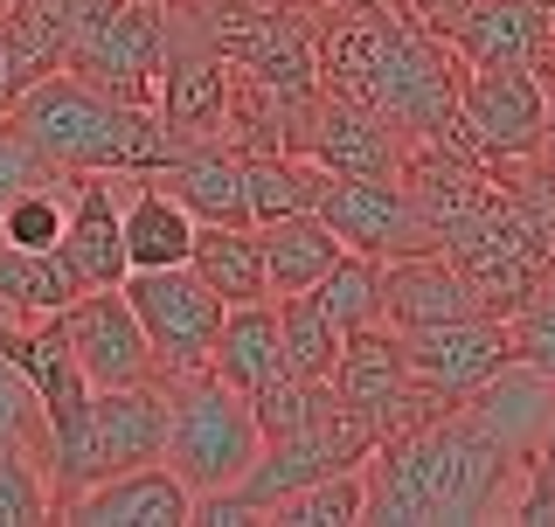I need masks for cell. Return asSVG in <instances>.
Segmentation results:
<instances>
[{
  "instance_id": "cell-1",
  "label": "cell",
  "mask_w": 555,
  "mask_h": 527,
  "mask_svg": "<svg viewBox=\"0 0 555 527\" xmlns=\"http://www.w3.org/2000/svg\"><path fill=\"white\" fill-rule=\"evenodd\" d=\"M528 451H514L473 402L382 437L361 459V527H486L507 520Z\"/></svg>"
},
{
  "instance_id": "cell-2",
  "label": "cell",
  "mask_w": 555,
  "mask_h": 527,
  "mask_svg": "<svg viewBox=\"0 0 555 527\" xmlns=\"http://www.w3.org/2000/svg\"><path fill=\"white\" fill-rule=\"evenodd\" d=\"M8 126L63 173H160L173 160V139L160 132V118L104 98L98 83L69 77V69L35 77L8 104Z\"/></svg>"
},
{
  "instance_id": "cell-3",
  "label": "cell",
  "mask_w": 555,
  "mask_h": 527,
  "mask_svg": "<svg viewBox=\"0 0 555 527\" xmlns=\"http://www.w3.org/2000/svg\"><path fill=\"white\" fill-rule=\"evenodd\" d=\"M153 382L167 389V451H160V465L195 500L236 486L243 472H250V459L264 451L250 402H243L230 382H216L208 368H188V375H153Z\"/></svg>"
},
{
  "instance_id": "cell-4",
  "label": "cell",
  "mask_w": 555,
  "mask_h": 527,
  "mask_svg": "<svg viewBox=\"0 0 555 527\" xmlns=\"http://www.w3.org/2000/svg\"><path fill=\"white\" fill-rule=\"evenodd\" d=\"M459 77H465L459 49L403 8L396 28H389V42H382V56L369 63V77H361L354 104L382 112L410 139H430V132H444L451 118H459Z\"/></svg>"
},
{
  "instance_id": "cell-5",
  "label": "cell",
  "mask_w": 555,
  "mask_h": 527,
  "mask_svg": "<svg viewBox=\"0 0 555 527\" xmlns=\"http://www.w3.org/2000/svg\"><path fill=\"white\" fill-rule=\"evenodd\" d=\"M444 257L465 271V285H473L479 312H493V320H507L520 298H528V292L555 271L542 230H534V216L507 195V181H500V202H493V208H479L465 230L444 236Z\"/></svg>"
},
{
  "instance_id": "cell-6",
  "label": "cell",
  "mask_w": 555,
  "mask_h": 527,
  "mask_svg": "<svg viewBox=\"0 0 555 527\" xmlns=\"http://www.w3.org/2000/svg\"><path fill=\"white\" fill-rule=\"evenodd\" d=\"M222 112H230V63L202 42L188 0H160V98H153V118L160 132L181 146H208L222 139Z\"/></svg>"
},
{
  "instance_id": "cell-7",
  "label": "cell",
  "mask_w": 555,
  "mask_h": 527,
  "mask_svg": "<svg viewBox=\"0 0 555 527\" xmlns=\"http://www.w3.org/2000/svg\"><path fill=\"white\" fill-rule=\"evenodd\" d=\"M126 306L139 333L153 347V375H188V368H208V347H216L222 326V298L195 278V264H160V271H126Z\"/></svg>"
},
{
  "instance_id": "cell-8",
  "label": "cell",
  "mask_w": 555,
  "mask_h": 527,
  "mask_svg": "<svg viewBox=\"0 0 555 527\" xmlns=\"http://www.w3.org/2000/svg\"><path fill=\"white\" fill-rule=\"evenodd\" d=\"M326 382H334V396L375 430V445H382V437H396V430H410V424H424L430 410H444V396H430L424 382L410 375L396 326L347 333V340H340V361H334V375H326Z\"/></svg>"
},
{
  "instance_id": "cell-9",
  "label": "cell",
  "mask_w": 555,
  "mask_h": 527,
  "mask_svg": "<svg viewBox=\"0 0 555 527\" xmlns=\"http://www.w3.org/2000/svg\"><path fill=\"white\" fill-rule=\"evenodd\" d=\"M312 216H320L347 250L382 257V264H389V257H416V250H444L438 230L410 208L403 181H382V173H326Z\"/></svg>"
},
{
  "instance_id": "cell-10",
  "label": "cell",
  "mask_w": 555,
  "mask_h": 527,
  "mask_svg": "<svg viewBox=\"0 0 555 527\" xmlns=\"http://www.w3.org/2000/svg\"><path fill=\"white\" fill-rule=\"evenodd\" d=\"M459 118H465V132L486 146V160L514 167V160H534V153H542L548 91H542L534 69L486 63V69H465L459 77Z\"/></svg>"
},
{
  "instance_id": "cell-11",
  "label": "cell",
  "mask_w": 555,
  "mask_h": 527,
  "mask_svg": "<svg viewBox=\"0 0 555 527\" xmlns=\"http://www.w3.org/2000/svg\"><path fill=\"white\" fill-rule=\"evenodd\" d=\"M396 340H403V361H410V375L424 382L430 396H444V402L473 396L479 382H493L500 368L514 361L507 320H493V312H465V320L410 326V333H396Z\"/></svg>"
},
{
  "instance_id": "cell-12",
  "label": "cell",
  "mask_w": 555,
  "mask_h": 527,
  "mask_svg": "<svg viewBox=\"0 0 555 527\" xmlns=\"http://www.w3.org/2000/svg\"><path fill=\"white\" fill-rule=\"evenodd\" d=\"M63 340L77 355L83 382L91 389H126V382H153V347L139 333L132 306L118 285H98V292H77L63 306Z\"/></svg>"
},
{
  "instance_id": "cell-13",
  "label": "cell",
  "mask_w": 555,
  "mask_h": 527,
  "mask_svg": "<svg viewBox=\"0 0 555 527\" xmlns=\"http://www.w3.org/2000/svg\"><path fill=\"white\" fill-rule=\"evenodd\" d=\"M410 146H416L410 132H396L382 112H369V104H354L340 91L312 98V118H306V139H299V153L312 167H326V173H382V181L403 173Z\"/></svg>"
},
{
  "instance_id": "cell-14",
  "label": "cell",
  "mask_w": 555,
  "mask_h": 527,
  "mask_svg": "<svg viewBox=\"0 0 555 527\" xmlns=\"http://www.w3.org/2000/svg\"><path fill=\"white\" fill-rule=\"evenodd\" d=\"M167 451V389L160 382H126V389H91V451L83 472L112 479V472L153 465Z\"/></svg>"
},
{
  "instance_id": "cell-15",
  "label": "cell",
  "mask_w": 555,
  "mask_h": 527,
  "mask_svg": "<svg viewBox=\"0 0 555 527\" xmlns=\"http://www.w3.org/2000/svg\"><path fill=\"white\" fill-rule=\"evenodd\" d=\"M118 202H126V173H77V202L56 236V257L69 264L83 292L126 285V230H118Z\"/></svg>"
},
{
  "instance_id": "cell-16",
  "label": "cell",
  "mask_w": 555,
  "mask_h": 527,
  "mask_svg": "<svg viewBox=\"0 0 555 527\" xmlns=\"http://www.w3.org/2000/svg\"><path fill=\"white\" fill-rule=\"evenodd\" d=\"M188 506H195V493L153 459V465H132V472L83 486L63 506V520L69 527H188Z\"/></svg>"
},
{
  "instance_id": "cell-17",
  "label": "cell",
  "mask_w": 555,
  "mask_h": 527,
  "mask_svg": "<svg viewBox=\"0 0 555 527\" xmlns=\"http://www.w3.org/2000/svg\"><path fill=\"white\" fill-rule=\"evenodd\" d=\"M548 28H555V8H542V0H473L444 28V42L459 49L465 69H486V63L534 69L548 49Z\"/></svg>"
},
{
  "instance_id": "cell-18",
  "label": "cell",
  "mask_w": 555,
  "mask_h": 527,
  "mask_svg": "<svg viewBox=\"0 0 555 527\" xmlns=\"http://www.w3.org/2000/svg\"><path fill=\"white\" fill-rule=\"evenodd\" d=\"M479 312L465 271L444 250H416V257H389L382 264V326L410 333V326H438V320H465Z\"/></svg>"
},
{
  "instance_id": "cell-19",
  "label": "cell",
  "mask_w": 555,
  "mask_h": 527,
  "mask_svg": "<svg viewBox=\"0 0 555 527\" xmlns=\"http://www.w3.org/2000/svg\"><path fill=\"white\" fill-rule=\"evenodd\" d=\"M153 181H160L195 222H250V202H243V153L222 146V139L181 146Z\"/></svg>"
},
{
  "instance_id": "cell-20",
  "label": "cell",
  "mask_w": 555,
  "mask_h": 527,
  "mask_svg": "<svg viewBox=\"0 0 555 527\" xmlns=\"http://www.w3.org/2000/svg\"><path fill=\"white\" fill-rule=\"evenodd\" d=\"M118 230H126V271H160V264H188L195 216H188V208L173 202L153 173H126Z\"/></svg>"
},
{
  "instance_id": "cell-21",
  "label": "cell",
  "mask_w": 555,
  "mask_h": 527,
  "mask_svg": "<svg viewBox=\"0 0 555 527\" xmlns=\"http://www.w3.org/2000/svg\"><path fill=\"white\" fill-rule=\"evenodd\" d=\"M208 375L230 382L236 396L264 389L271 375H285V347H278V306L271 298H250V306H230L216 326V347H208Z\"/></svg>"
},
{
  "instance_id": "cell-22",
  "label": "cell",
  "mask_w": 555,
  "mask_h": 527,
  "mask_svg": "<svg viewBox=\"0 0 555 527\" xmlns=\"http://www.w3.org/2000/svg\"><path fill=\"white\" fill-rule=\"evenodd\" d=\"M188 264L222 306H250L264 292V236L257 222H195V243H188Z\"/></svg>"
},
{
  "instance_id": "cell-23",
  "label": "cell",
  "mask_w": 555,
  "mask_h": 527,
  "mask_svg": "<svg viewBox=\"0 0 555 527\" xmlns=\"http://www.w3.org/2000/svg\"><path fill=\"white\" fill-rule=\"evenodd\" d=\"M264 292L271 298H285V292H312L326 271H334V257L347 250V243L326 230L320 216H285V222H264Z\"/></svg>"
},
{
  "instance_id": "cell-24",
  "label": "cell",
  "mask_w": 555,
  "mask_h": 527,
  "mask_svg": "<svg viewBox=\"0 0 555 527\" xmlns=\"http://www.w3.org/2000/svg\"><path fill=\"white\" fill-rule=\"evenodd\" d=\"M83 285L69 278V264L56 250H22V243H0V320H49L63 312Z\"/></svg>"
},
{
  "instance_id": "cell-25",
  "label": "cell",
  "mask_w": 555,
  "mask_h": 527,
  "mask_svg": "<svg viewBox=\"0 0 555 527\" xmlns=\"http://www.w3.org/2000/svg\"><path fill=\"white\" fill-rule=\"evenodd\" d=\"M320 181H326V167H312L306 153H243V202H250L257 230L306 216L320 202Z\"/></svg>"
},
{
  "instance_id": "cell-26",
  "label": "cell",
  "mask_w": 555,
  "mask_h": 527,
  "mask_svg": "<svg viewBox=\"0 0 555 527\" xmlns=\"http://www.w3.org/2000/svg\"><path fill=\"white\" fill-rule=\"evenodd\" d=\"M69 202H77V173H42V181L14 188V202L0 208V243H22V250H56Z\"/></svg>"
},
{
  "instance_id": "cell-27",
  "label": "cell",
  "mask_w": 555,
  "mask_h": 527,
  "mask_svg": "<svg viewBox=\"0 0 555 527\" xmlns=\"http://www.w3.org/2000/svg\"><path fill=\"white\" fill-rule=\"evenodd\" d=\"M340 340H347V333L326 320V306L312 292H285V298H278V347H285L292 375H334Z\"/></svg>"
},
{
  "instance_id": "cell-28",
  "label": "cell",
  "mask_w": 555,
  "mask_h": 527,
  "mask_svg": "<svg viewBox=\"0 0 555 527\" xmlns=\"http://www.w3.org/2000/svg\"><path fill=\"white\" fill-rule=\"evenodd\" d=\"M312 298L326 306V320L340 333H361V326H382V257H361V250H340L334 271L312 285Z\"/></svg>"
},
{
  "instance_id": "cell-29",
  "label": "cell",
  "mask_w": 555,
  "mask_h": 527,
  "mask_svg": "<svg viewBox=\"0 0 555 527\" xmlns=\"http://www.w3.org/2000/svg\"><path fill=\"white\" fill-rule=\"evenodd\" d=\"M264 527H361V465L326 472V479L299 486V493L271 500Z\"/></svg>"
},
{
  "instance_id": "cell-30",
  "label": "cell",
  "mask_w": 555,
  "mask_h": 527,
  "mask_svg": "<svg viewBox=\"0 0 555 527\" xmlns=\"http://www.w3.org/2000/svg\"><path fill=\"white\" fill-rule=\"evenodd\" d=\"M507 340H514L520 368H534L542 382H555V271L507 312Z\"/></svg>"
},
{
  "instance_id": "cell-31",
  "label": "cell",
  "mask_w": 555,
  "mask_h": 527,
  "mask_svg": "<svg viewBox=\"0 0 555 527\" xmlns=\"http://www.w3.org/2000/svg\"><path fill=\"white\" fill-rule=\"evenodd\" d=\"M49 520V472L35 451L0 445V527H42Z\"/></svg>"
},
{
  "instance_id": "cell-32",
  "label": "cell",
  "mask_w": 555,
  "mask_h": 527,
  "mask_svg": "<svg viewBox=\"0 0 555 527\" xmlns=\"http://www.w3.org/2000/svg\"><path fill=\"white\" fill-rule=\"evenodd\" d=\"M28 91V77H22V63H14V42H8V22H0V118H8V104Z\"/></svg>"
},
{
  "instance_id": "cell-33",
  "label": "cell",
  "mask_w": 555,
  "mask_h": 527,
  "mask_svg": "<svg viewBox=\"0 0 555 527\" xmlns=\"http://www.w3.org/2000/svg\"><path fill=\"white\" fill-rule=\"evenodd\" d=\"M403 8H410V14H416V22H424V28H438V35H444V28L459 22L465 8H473V0H403Z\"/></svg>"
},
{
  "instance_id": "cell-34",
  "label": "cell",
  "mask_w": 555,
  "mask_h": 527,
  "mask_svg": "<svg viewBox=\"0 0 555 527\" xmlns=\"http://www.w3.org/2000/svg\"><path fill=\"white\" fill-rule=\"evenodd\" d=\"M542 91H548V132H542V153H534V160L555 167V83H542Z\"/></svg>"
},
{
  "instance_id": "cell-35",
  "label": "cell",
  "mask_w": 555,
  "mask_h": 527,
  "mask_svg": "<svg viewBox=\"0 0 555 527\" xmlns=\"http://www.w3.org/2000/svg\"><path fill=\"white\" fill-rule=\"evenodd\" d=\"M542 459H548V472H555V416H548V437H542Z\"/></svg>"
},
{
  "instance_id": "cell-36",
  "label": "cell",
  "mask_w": 555,
  "mask_h": 527,
  "mask_svg": "<svg viewBox=\"0 0 555 527\" xmlns=\"http://www.w3.org/2000/svg\"><path fill=\"white\" fill-rule=\"evenodd\" d=\"M542 8H555V0H542Z\"/></svg>"
},
{
  "instance_id": "cell-37",
  "label": "cell",
  "mask_w": 555,
  "mask_h": 527,
  "mask_svg": "<svg viewBox=\"0 0 555 527\" xmlns=\"http://www.w3.org/2000/svg\"><path fill=\"white\" fill-rule=\"evenodd\" d=\"M0 8H8V0H0Z\"/></svg>"
}]
</instances>
